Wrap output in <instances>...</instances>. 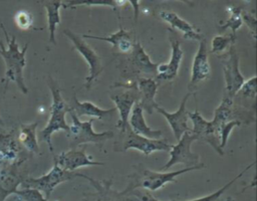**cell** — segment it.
I'll return each instance as SVG.
<instances>
[{
	"instance_id": "e0dca14e",
	"label": "cell",
	"mask_w": 257,
	"mask_h": 201,
	"mask_svg": "<svg viewBox=\"0 0 257 201\" xmlns=\"http://www.w3.org/2000/svg\"><path fill=\"white\" fill-rule=\"evenodd\" d=\"M68 111L72 112L77 118L82 116H87L97 120L110 119L116 113L115 108L103 110L95 106L91 102H79L76 97V94H73L71 98V104L70 106H68Z\"/></svg>"
},
{
	"instance_id": "ffe728a7",
	"label": "cell",
	"mask_w": 257,
	"mask_h": 201,
	"mask_svg": "<svg viewBox=\"0 0 257 201\" xmlns=\"http://www.w3.org/2000/svg\"><path fill=\"white\" fill-rule=\"evenodd\" d=\"M158 83L151 77H139L138 78V89L140 92V106L143 111L148 114H153L154 110L158 106L155 100Z\"/></svg>"
},
{
	"instance_id": "ba28073f",
	"label": "cell",
	"mask_w": 257,
	"mask_h": 201,
	"mask_svg": "<svg viewBox=\"0 0 257 201\" xmlns=\"http://www.w3.org/2000/svg\"><path fill=\"white\" fill-rule=\"evenodd\" d=\"M195 137L190 133H185L176 145L170 150V160L163 166L162 171H167L176 164H184L186 168L197 166L200 156L191 151V145L195 142Z\"/></svg>"
},
{
	"instance_id": "ac0fdd59",
	"label": "cell",
	"mask_w": 257,
	"mask_h": 201,
	"mask_svg": "<svg viewBox=\"0 0 257 201\" xmlns=\"http://www.w3.org/2000/svg\"><path fill=\"white\" fill-rule=\"evenodd\" d=\"M239 110H240L239 108H236L234 106V100L232 97H230L228 95L223 97L221 104L215 110L214 118L211 121V123L218 135H219V129L223 124L231 122V121L241 122L239 120V116H240V113L238 112Z\"/></svg>"
},
{
	"instance_id": "52a82bcc",
	"label": "cell",
	"mask_w": 257,
	"mask_h": 201,
	"mask_svg": "<svg viewBox=\"0 0 257 201\" xmlns=\"http://www.w3.org/2000/svg\"><path fill=\"white\" fill-rule=\"evenodd\" d=\"M63 34L66 35L71 40L74 48L82 55V57L85 59L87 65H88L89 74L85 78L84 86L87 89H89L91 87V84L96 80L99 73L103 69L101 60H100L98 54L82 39L81 36L76 35L75 33L71 32L69 29H64Z\"/></svg>"
},
{
	"instance_id": "7a4b0ae2",
	"label": "cell",
	"mask_w": 257,
	"mask_h": 201,
	"mask_svg": "<svg viewBox=\"0 0 257 201\" xmlns=\"http://www.w3.org/2000/svg\"><path fill=\"white\" fill-rule=\"evenodd\" d=\"M48 86L52 94L50 117L45 128L40 132V138L47 144L49 151L52 153L53 146L51 142V137L53 133L60 130L67 132L69 129V125H67L65 121V114L68 112V105L62 98L56 81L53 80L51 77L48 78Z\"/></svg>"
},
{
	"instance_id": "7402d4cb",
	"label": "cell",
	"mask_w": 257,
	"mask_h": 201,
	"mask_svg": "<svg viewBox=\"0 0 257 201\" xmlns=\"http://www.w3.org/2000/svg\"><path fill=\"white\" fill-rule=\"evenodd\" d=\"M81 37L109 42L110 44L113 45V47L118 52H121V53L132 52L133 47H134V41H133V37H132L131 33L123 28H119L115 33L110 34L109 36L102 37V36H92V35H88V34H83Z\"/></svg>"
},
{
	"instance_id": "7c38bea8",
	"label": "cell",
	"mask_w": 257,
	"mask_h": 201,
	"mask_svg": "<svg viewBox=\"0 0 257 201\" xmlns=\"http://www.w3.org/2000/svg\"><path fill=\"white\" fill-rule=\"evenodd\" d=\"M6 164L0 171V201H5L8 196L14 195L18 190V186L25 179L20 170L22 160Z\"/></svg>"
},
{
	"instance_id": "484cf974",
	"label": "cell",
	"mask_w": 257,
	"mask_h": 201,
	"mask_svg": "<svg viewBox=\"0 0 257 201\" xmlns=\"http://www.w3.org/2000/svg\"><path fill=\"white\" fill-rule=\"evenodd\" d=\"M43 7L46 9V14H47L49 42L55 45L56 44L55 31H56L57 25L60 23L59 9L62 7V2L59 1V0L44 1L43 2Z\"/></svg>"
},
{
	"instance_id": "cb8c5ba5",
	"label": "cell",
	"mask_w": 257,
	"mask_h": 201,
	"mask_svg": "<svg viewBox=\"0 0 257 201\" xmlns=\"http://www.w3.org/2000/svg\"><path fill=\"white\" fill-rule=\"evenodd\" d=\"M82 178L88 180L97 191V198L95 201H127L121 192L111 189V181H102L101 183L100 181H96L84 174H82Z\"/></svg>"
},
{
	"instance_id": "e575fe53",
	"label": "cell",
	"mask_w": 257,
	"mask_h": 201,
	"mask_svg": "<svg viewBox=\"0 0 257 201\" xmlns=\"http://www.w3.org/2000/svg\"><path fill=\"white\" fill-rule=\"evenodd\" d=\"M238 126H241V122H239V121H231V122L223 124L220 127V129H219V138H220V148H221V150H223L224 147L226 146L231 131L235 127H238Z\"/></svg>"
},
{
	"instance_id": "6da1fadb",
	"label": "cell",
	"mask_w": 257,
	"mask_h": 201,
	"mask_svg": "<svg viewBox=\"0 0 257 201\" xmlns=\"http://www.w3.org/2000/svg\"><path fill=\"white\" fill-rule=\"evenodd\" d=\"M0 26L3 30L5 39L7 41V48H4V44L0 41V55L2 56L5 65L6 71L2 81L4 82V94L7 90L8 84L10 81H13L17 84L18 88L24 93H28V88L25 85L24 77H23V68L26 64L25 61V54L28 48V43L24 45V47L20 50L18 43L16 42L15 35L9 36L6 28L4 27L3 23L0 22Z\"/></svg>"
},
{
	"instance_id": "2e32d148",
	"label": "cell",
	"mask_w": 257,
	"mask_h": 201,
	"mask_svg": "<svg viewBox=\"0 0 257 201\" xmlns=\"http://www.w3.org/2000/svg\"><path fill=\"white\" fill-rule=\"evenodd\" d=\"M199 48L196 52V55L192 64V74L190 85H195L208 78L211 72V66L208 58V48L206 40L202 39L199 41Z\"/></svg>"
},
{
	"instance_id": "83f0119b",
	"label": "cell",
	"mask_w": 257,
	"mask_h": 201,
	"mask_svg": "<svg viewBox=\"0 0 257 201\" xmlns=\"http://www.w3.org/2000/svg\"><path fill=\"white\" fill-rule=\"evenodd\" d=\"M126 1L118 0H72L66 3H62L64 8L76 7V6H107L117 13V7L120 4H125Z\"/></svg>"
},
{
	"instance_id": "d4e9b609",
	"label": "cell",
	"mask_w": 257,
	"mask_h": 201,
	"mask_svg": "<svg viewBox=\"0 0 257 201\" xmlns=\"http://www.w3.org/2000/svg\"><path fill=\"white\" fill-rule=\"evenodd\" d=\"M18 156V146L13 133H0V161L14 163Z\"/></svg>"
},
{
	"instance_id": "f1b7e54d",
	"label": "cell",
	"mask_w": 257,
	"mask_h": 201,
	"mask_svg": "<svg viewBox=\"0 0 257 201\" xmlns=\"http://www.w3.org/2000/svg\"><path fill=\"white\" fill-rule=\"evenodd\" d=\"M255 165V162H253V163H251L250 165H248L245 169H243L242 170V172L241 173H239L236 177H234L232 180H230L227 184H225L223 187H221L220 189H218V190H216L215 192H213V193H211V194H209V195H206V196H203V197H200V198H197V199H193V200H189V201H216V200H218L219 198H220V196L231 186V185H233L234 183H235V181H237L240 177H242L243 176V174L247 171V170H249V169H251L253 166Z\"/></svg>"
},
{
	"instance_id": "3957f363",
	"label": "cell",
	"mask_w": 257,
	"mask_h": 201,
	"mask_svg": "<svg viewBox=\"0 0 257 201\" xmlns=\"http://www.w3.org/2000/svg\"><path fill=\"white\" fill-rule=\"evenodd\" d=\"M202 168H205L204 164H198L197 166L188 167V168L181 169L178 171H173V172H156L148 169H142L128 177L131 182H128V185L124 189V191L144 188L154 192L163 188L167 183H176L177 176L181 174H185L190 171L199 170Z\"/></svg>"
},
{
	"instance_id": "5bb4252c",
	"label": "cell",
	"mask_w": 257,
	"mask_h": 201,
	"mask_svg": "<svg viewBox=\"0 0 257 201\" xmlns=\"http://www.w3.org/2000/svg\"><path fill=\"white\" fill-rule=\"evenodd\" d=\"M190 95L191 93H187L184 96V98L180 104L179 109L175 113H169L159 106H157L155 109L159 114L164 116V118L167 120L177 141H179L185 133L191 132V130L188 127V112L186 110V104Z\"/></svg>"
},
{
	"instance_id": "f35d334b",
	"label": "cell",
	"mask_w": 257,
	"mask_h": 201,
	"mask_svg": "<svg viewBox=\"0 0 257 201\" xmlns=\"http://www.w3.org/2000/svg\"><path fill=\"white\" fill-rule=\"evenodd\" d=\"M0 125H1V126H3V125H4V123H3L2 119H1V117H0Z\"/></svg>"
},
{
	"instance_id": "9a60e30c",
	"label": "cell",
	"mask_w": 257,
	"mask_h": 201,
	"mask_svg": "<svg viewBox=\"0 0 257 201\" xmlns=\"http://www.w3.org/2000/svg\"><path fill=\"white\" fill-rule=\"evenodd\" d=\"M172 46L171 59L168 63H159L157 67L156 76L162 80H172L178 75L179 67L184 56V52L181 49V43L178 39L170 37Z\"/></svg>"
},
{
	"instance_id": "8d00e7d4",
	"label": "cell",
	"mask_w": 257,
	"mask_h": 201,
	"mask_svg": "<svg viewBox=\"0 0 257 201\" xmlns=\"http://www.w3.org/2000/svg\"><path fill=\"white\" fill-rule=\"evenodd\" d=\"M242 21L246 23L248 28L250 29V32L253 36V38L256 37V17L254 12H248V11H241Z\"/></svg>"
},
{
	"instance_id": "8992f818",
	"label": "cell",
	"mask_w": 257,
	"mask_h": 201,
	"mask_svg": "<svg viewBox=\"0 0 257 201\" xmlns=\"http://www.w3.org/2000/svg\"><path fill=\"white\" fill-rule=\"evenodd\" d=\"M75 177H82V174L78 172L65 171L54 162L53 167L48 173L38 178L27 177L23 180L21 185L23 188H33L40 191L48 200L55 187H57L59 184L63 182L72 180Z\"/></svg>"
},
{
	"instance_id": "836d02e7",
	"label": "cell",
	"mask_w": 257,
	"mask_h": 201,
	"mask_svg": "<svg viewBox=\"0 0 257 201\" xmlns=\"http://www.w3.org/2000/svg\"><path fill=\"white\" fill-rule=\"evenodd\" d=\"M235 95L254 99L256 96V76L254 75L245 80Z\"/></svg>"
},
{
	"instance_id": "277c9868",
	"label": "cell",
	"mask_w": 257,
	"mask_h": 201,
	"mask_svg": "<svg viewBox=\"0 0 257 201\" xmlns=\"http://www.w3.org/2000/svg\"><path fill=\"white\" fill-rule=\"evenodd\" d=\"M71 118V125L66 132V137L69 141L70 147L73 149L82 144H96L101 148V145L108 139L113 137L111 131H104L101 133H96L92 129V123L95 119H90L86 122H81L72 112L68 111Z\"/></svg>"
},
{
	"instance_id": "603a6c76",
	"label": "cell",
	"mask_w": 257,
	"mask_h": 201,
	"mask_svg": "<svg viewBox=\"0 0 257 201\" xmlns=\"http://www.w3.org/2000/svg\"><path fill=\"white\" fill-rule=\"evenodd\" d=\"M131 62L137 72L148 74H157V67L159 63H154L148 53L145 51L140 42H135L132 50Z\"/></svg>"
},
{
	"instance_id": "f546056e",
	"label": "cell",
	"mask_w": 257,
	"mask_h": 201,
	"mask_svg": "<svg viewBox=\"0 0 257 201\" xmlns=\"http://www.w3.org/2000/svg\"><path fill=\"white\" fill-rule=\"evenodd\" d=\"M236 35H216L211 41V53H222L229 45H233Z\"/></svg>"
},
{
	"instance_id": "d590c367",
	"label": "cell",
	"mask_w": 257,
	"mask_h": 201,
	"mask_svg": "<svg viewBox=\"0 0 257 201\" xmlns=\"http://www.w3.org/2000/svg\"><path fill=\"white\" fill-rule=\"evenodd\" d=\"M15 23L16 25L22 29V30H28L32 27L33 24V16L30 12L25 11V10H21L18 11L15 14Z\"/></svg>"
},
{
	"instance_id": "d6a6232c",
	"label": "cell",
	"mask_w": 257,
	"mask_h": 201,
	"mask_svg": "<svg viewBox=\"0 0 257 201\" xmlns=\"http://www.w3.org/2000/svg\"><path fill=\"white\" fill-rule=\"evenodd\" d=\"M121 194L125 196L127 201H160L155 198L150 192L145 190L134 189L131 191H121Z\"/></svg>"
},
{
	"instance_id": "4fadbf2b",
	"label": "cell",
	"mask_w": 257,
	"mask_h": 201,
	"mask_svg": "<svg viewBox=\"0 0 257 201\" xmlns=\"http://www.w3.org/2000/svg\"><path fill=\"white\" fill-rule=\"evenodd\" d=\"M54 162L63 170L74 172L84 166H103L104 162L93 161L91 156L85 154V147L81 149H71L54 156Z\"/></svg>"
},
{
	"instance_id": "9c48e42d",
	"label": "cell",
	"mask_w": 257,
	"mask_h": 201,
	"mask_svg": "<svg viewBox=\"0 0 257 201\" xmlns=\"http://www.w3.org/2000/svg\"><path fill=\"white\" fill-rule=\"evenodd\" d=\"M224 69V77L227 95L234 98L235 94L245 81L244 76L239 70V56L234 44L230 46L229 51L221 57Z\"/></svg>"
},
{
	"instance_id": "ab89813d",
	"label": "cell",
	"mask_w": 257,
	"mask_h": 201,
	"mask_svg": "<svg viewBox=\"0 0 257 201\" xmlns=\"http://www.w3.org/2000/svg\"><path fill=\"white\" fill-rule=\"evenodd\" d=\"M17 198H18V197H17ZM11 201H12V200H11ZM14 201H22V200H21V199H19V198H18V199H15V200H14Z\"/></svg>"
},
{
	"instance_id": "1f68e13d",
	"label": "cell",
	"mask_w": 257,
	"mask_h": 201,
	"mask_svg": "<svg viewBox=\"0 0 257 201\" xmlns=\"http://www.w3.org/2000/svg\"><path fill=\"white\" fill-rule=\"evenodd\" d=\"M14 195L22 201H48L40 191L33 188H22L17 190Z\"/></svg>"
},
{
	"instance_id": "8fae6325",
	"label": "cell",
	"mask_w": 257,
	"mask_h": 201,
	"mask_svg": "<svg viewBox=\"0 0 257 201\" xmlns=\"http://www.w3.org/2000/svg\"><path fill=\"white\" fill-rule=\"evenodd\" d=\"M188 118L193 123V129L191 134L195 137L196 141L209 144L219 155L223 156L224 151L220 148V138L214 129L211 121H207L203 118L198 110L194 113H188Z\"/></svg>"
},
{
	"instance_id": "30bf717a",
	"label": "cell",
	"mask_w": 257,
	"mask_h": 201,
	"mask_svg": "<svg viewBox=\"0 0 257 201\" xmlns=\"http://www.w3.org/2000/svg\"><path fill=\"white\" fill-rule=\"evenodd\" d=\"M122 86H126L127 89L123 92L110 94V98L115 104V109L119 113L117 128H119L120 133H123L128 127V118L132 113V110L134 106L138 102H140V92L137 83L132 82L131 85Z\"/></svg>"
},
{
	"instance_id": "74e56055",
	"label": "cell",
	"mask_w": 257,
	"mask_h": 201,
	"mask_svg": "<svg viewBox=\"0 0 257 201\" xmlns=\"http://www.w3.org/2000/svg\"><path fill=\"white\" fill-rule=\"evenodd\" d=\"M127 3L132 4V7L134 8V19L137 22L138 17H139V3H140V1L139 0H130V1H127Z\"/></svg>"
},
{
	"instance_id": "4dcf8cb0",
	"label": "cell",
	"mask_w": 257,
	"mask_h": 201,
	"mask_svg": "<svg viewBox=\"0 0 257 201\" xmlns=\"http://www.w3.org/2000/svg\"><path fill=\"white\" fill-rule=\"evenodd\" d=\"M241 11L242 9L240 7H233L230 17L228 18L226 23H224L223 25H219V30H225L227 28H231L232 34L236 35V31L243 24Z\"/></svg>"
},
{
	"instance_id": "60d3db41",
	"label": "cell",
	"mask_w": 257,
	"mask_h": 201,
	"mask_svg": "<svg viewBox=\"0 0 257 201\" xmlns=\"http://www.w3.org/2000/svg\"><path fill=\"white\" fill-rule=\"evenodd\" d=\"M2 164H3V163H2V162H1V161H0V166H1V165H2Z\"/></svg>"
},
{
	"instance_id": "4316f807",
	"label": "cell",
	"mask_w": 257,
	"mask_h": 201,
	"mask_svg": "<svg viewBox=\"0 0 257 201\" xmlns=\"http://www.w3.org/2000/svg\"><path fill=\"white\" fill-rule=\"evenodd\" d=\"M38 123L23 124L20 126V131L18 135L19 142L23 147L30 153H39V146L36 136V128Z\"/></svg>"
},
{
	"instance_id": "d6986e66",
	"label": "cell",
	"mask_w": 257,
	"mask_h": 201,
	"mask_svg": "<svg viewBox=\"0 0 257 201\" xmlns=\"http://www.w3.org/2000/svg\"><path fill=\"white\" fill-rule=\"evenodd\" d=\"M128 119V127L135 134L149 139H161L163 132L161 130H153L147 125L144 118V111L139 103L134 106Z\"/></svg>"
},
{
	"instance_id": "44dd1931",
	"label": "cell",
	"mask_w": 257,
	"mask_h": 201,
	"mask_svg": "<svg viewBox=\"0 0 257 201\" xmlns=\"http://www.w3.org/2000/svg\"><path fill=\"white\" fill-rule=\"evenodd\" d=\"M160 17L169 23L172 28L177 29L183 33L184 38L186 39H192V40H198L201 41L203 38V35L200 34L196 29L191 25L188 21L181 18L177 13L173 11H161Z\"/></svg>"
},
{
	"instance_id": "5b68a950",
	"label": "cell",
	"mask_w": 257,
	"mask_h": 201,
	"mask_svg": "<svg viewBox=\"0 0 257 201\" xmlns=\"http://www.w3.org/2000/svg\"><path fill=\"white\" fill-rule=\"evenodd\" d=\"M120 134V141H116L113 146L115 152H125L130 149H136L146 156H149L157 151L170 152L173 146L165 139H149L137 135L131 130L130 127H127L126 130Z\"/></svg>"
}]
</instances>
